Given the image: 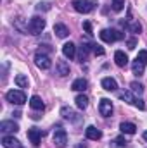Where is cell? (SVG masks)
<instances>
[{"mask_svg":"<svg viewBox=\"0 0 147 148\" xmlns=\"http://www.w3.org/2000/svg\"><path fill=\"white\" fill-rule=\"evenodd\" d=\"M142 136H144V140L147 141V131H144V134H142Z\"/></svg>","mask_w":147,"mask_h":148,"instance_id":"34","label":"cell"},{"mask_svg":"<svg viewBox=\"0 0 147 148\" xmlns=\"http://www.w3.org/2000/svg\"><path fill=\"white\" fill-rule=\"evenodd\" d=\"M99 36H101L102 41H106V43H114L118 40H123V33H119L116 29H102L99 33Z\"/></svg>","mask_w":147,"mask_h":148,"instance_id":"4","label":"cell"},{"mask_svg":"<svg viewBox=\"0 0 147 148\" xmlns=\"http://www.w3.org/2000/svg\"><path fill=\"white\" fill-rule=\"evenodd\" d=\"M85 134H87V138H88V140H94V141H97V140H101V138H102V131H101V129H97L95 126H88V127L85 129Z\"/></svg>","mask_w":147,"mask_h":148,"instance_id":"10","label":"cell"},{"mask_svg":"<svg viewBox=\"0 0 147 148\" xmlns=\"http://www.w3.org/2000/svg\"><path fill=\"white\" fill-rule=\"evenodd\" d=\"M92 52H94L95 55H99V57L106 53V50H104V48H102L101 45H92Z\"/></svg>","mask_w":147,"mask_h":148,"instance_id":"29","label":"cell"},{"mask_svg":"<svg viewBox=\"0 0 147 148\" xmlns=\"http://www.w3.org/2000/svg\"><path fill=\"white\" fill-rule=\"evenodd\" d=\"M137 59H139L144 66H147V50H140L139 55H137Z\"/></svg>","mask_w":147,"mask_h":148,"instance_id":"30","label":"cell"},{"mask_svg":"<svg viewBox=\"0 0 147 148\" xmlns=\"http://www.w3.org/2000/svg\"><path fill=\"white\" fill-rule=\"evenodd\" d=\"M5 98H7V102H10L14 105H23L26 102V95L23 90H10L5 93Z\"/></svg>","mask_w":147,"mask_h":148,"instance_id":"2","label":"cell"},{"mask_svg":"<svg viewBox=\"0 0 147 148\" xmlns=\"http://www.w3.org/2000/svg\"><path fill=\"white\" fill-rule=\"evenodd\" d=\"M14 81H16V84H17L19 88H28V77H26L24 74H17Z\"/></svg>","mask_w":147,"mask_h":148,"instance_id":"25","label":"cell"},{"mask_svg":"<svg viewBox=\"0 0 147 148\" xmlns=\"http://www.w3.org/2000/svg\"><path fill=\"white\" fill-rule=\"evenodd\" d=\"M114 62H116L118 67H126V66H128V55H126L125 52L118 50V52L114 53Z\"/></svg>","mask_w":147,"mask_h":148,"instance_id":"11","label":"cell"},{"mask_svg":"<svg viewBox=\"0 0 147 148\" xmlns=\"http://www.w3.org/2000/svg\"><path fill=\"white\" fill-rule=\"evenodd\" d=\"M99 112H101V115H104V117H111V114H112V103H111V100L102 98L101 103H99Z\"/></svg>","mask_w":147,"mask_h":148,"instance_id":"7","label":"cell"},{"mask_svg":"<svg viewBox=\"0 0 147 148\" xmlns=\"http://www.w3.org/2000/svg\"><path fill=\"white\" fill-rule=\"evenodd\" d=\"M87 86H88V81H87L85 77H78V79H74L73 81L71 90H73V91H85Z\"/></svg>","mask_w":147,"mask_h":148,"instance_id":"13","label":"cell"},{"mask_svg":"<svg viewBox=\"0 0 147 148\" xmlns=\"http://www.w3.org/2000/svg\"><path fill=\"white\" fill-rule=\"evenodd\" d=\"M135 45H137V40L135 38H130L128 40V48H135Z\"/></svg>","mask_w":147,"mask_h":148,"instance_id":"32","label":"cell"},{"mask_svg":"<svg viewBox=\"0 0 147 148\" xmlns=\"http://www.w3.org/2000/svg\"><path fill=\"white\" fill-rule=\"evenodd\" d=\"M42 136H43V133L37 129V127H31V129H28V138H30V141L33 143V147H38L40 145V141H42Z\"/></svg>","mask_w":147,"mask_h":148,"instance_id":"8","label":"cell"},{"mask_svg":"<svg viewBox=\"0 0 147 148\" xmlns=\"http://www.w3.org/2000/svg\"><path fill=\"white\" fill-rule=\"evenodd\" d=\"M97 0H74L73 2V9L80 14H88L95 9Z\"/></svg>","mask_w":147,"mask_h":148,"instance_id":"1","label":"cell"},{"mask_svg":"<svg viewBox=\"0 0 147 148\" xmlns=\"http://www.w3.org/2000/svg\"><path fill=\"white\" fill-rule=\"evenodd\" d=\"M30 107H31L33 110H43L45 103H43V100H42L38 95H35V97H31V98H30Z\"/></svg>","mask_w":147,"mask_h":148,"instance_id":"17","label":"cell"},{"mask_svg":"<svg viewBox=\"0 0 147 148\" xmlns=\"http://www.w3.org/2000/svg\"><path fill=\"white\" fill-rule=\"evenodd\" d=\"M45 29V19L40 17V16H35L30 19V24H28V31L31 35H40L42 31Z\"/></svg>","mask_w":147,"mask_h":148,"instance_id":"3","label":"cell"},{"mask_svg":"<svg viewBox=\"0 0 147 148\" xmlns=\"http://www.w3.org/2000/svg\"><path fill=\"white\" fill-rule=\"evenodd\" d=\"M119 129H121V133H125V134H135L137 126H135L133 122H121V124H119Z\"/></svg>","mask_w":147,"mask_h":148,"instance_id":"18","label":"cell"},{"mask_svg":"<svg viewBox=\"0 0 147 148\" xmlns=\"http://www.w3.org/2000/svg\"><path fill=\"white\" fill-rule=\"evenodd\" d=\"M61 115H62L64 119H68V121H78L76 112H74L71 107H62V109H61Z\"/></svg>","mask_w":147,"mask_h":148,"instance_id":"21","label":"cell"},{"mask_svg":"<svg viewBox=\"0 0 147 148\" xmlns=\"http://www.w3.org/2000/svg\"><path fill=\"white\" fill-rule=\"evenodd\" d=\"M90 47H92V45H85V43L80 47V52H78V59H80L81 62H83V60H87V57H88V52H90Z\"/></svg>","mask_w":147,"mask_h":148,"instance_id":"23","label":"cell"},{"mask_svg":"<svg viewBox=\"0 0 147 148\" xmlns=\"http://www.w3.org/2000/svg\"><path fill=\"white\" fill-rule=\"evenodd\" d=\"M83 26H85V29H87V33L90 35V33H92V26H90V23H88V21H85V23H83Z\"/></svg>","mask_w":147,"mask_h":148,"instance_id":"33","label":"cell"},{"mask_svg":"<svg viewBox=\"0 0 147 148\" xmlns=\"http://www.w3.org/2000/svg\"><path fill=\"white\" fill-rule=\"evenodd\" d=\"M119 98H121L123 102H126V103H132L133 107H135V103H137V97H135L132 91H123V93H119Z\"/></svg>","mask_w":147,"mask_h":148,"instance_id":"19","label":"cell"},{"mask_svg":"<svg viewBox=\"0 0 147 148\" xmlns=\"http://www.w3.org/2000/svg\"><path fill=\"white\" fill-rule=\"evenodd\" d=\"M126 28H128L130 33H140V31H142V26H140L139 23H133V21H130Z\"/></svg>","mask_w":147,"mask_h":148,"instance_id":"27","label":"cell"},{"mask_svg":"<svg viewBox=\"0 0 147 148\" xmlns=\"http://www.w3.org/2000/svg\"><path fill=\"white\" fill-rule=\"evenodd\" d=\"M54 33H55L59 38H66L68 35H69V29H68V26H66V24L57 23V24H54Z\"/></svg>","mask_w":147,"mask_h":148,"instance_id":"16","label":"cell"},{"mask_svg":"<svg viewBox=\"0 0 147 148\" xmlns=\"http://www.w3.org/2000/svg\"><path fill=\"white\" fill-rule=\"evenodd\" d=\"M2 145H3V148H21L19 140H16L14 136H3Z\"/></svg>","mask_w":147,"mask_h":148,"instance_id":"15","label":"cell"},{"mask_svg":"<svg viewBox=\"0 0 147 148\" xmlns=\"http://www.w3.org/2000/svg\"><path fill=\"white\" fill-rule=\"evenodd\" d=\"M62 53H64L66 59H73L74 55H76V45L71 43V41L64 43V45H62Z\"/></svg>","mask_w":147,"mask_h":148,"instance_id":"12","label":"cell"},{"mask_svg":"<svg viewBox=\"0 0 147 148\" xmlns=\"http://www.w3.org/2000/svg\"><path fill=\"white\" fill-rule=\"evenodd\" d=\"M114 143H116L119 148H123V147H126V143H128V141H126V140H123V138H116V140H114Z\"/></svg>","mask_w":147,"mask_h":148,"instance_id":"31","label":"cell"},{"mask_svg":"<svg viewBox=\"0 0 147 148\" xmlns=\"http://www.w3.org/2000/svg\"><path fill=\"white\" fill-rule=\"evenodd\" d=\"M144 69H146V66H144L139 59H135V60L132 62V71H133V74L140 76V74H144Z\"/></svg>","mask_w":147,"mask_h":148,"instance_id":"22","label":"cell"},{"mask_svg":"<svg viewBox=\"0 0 147 148\" xmlns=\"http://www.w3.org/2000/svg\"><path fill=\"white\" fill-rule=\"evenodd\" d=\"M54 145L59 148H64L68 145V133L64 129H55L54 131Z\"/></svg>","mask_w":147,"mask_h":148,"instance_id":"6","label":"cell"},{"mask_svg":"<svg viewBox=\"0 0 147 148\" xmlns=\"http://www.w3.org/2000/svg\"><path fill=\"white\" fill-rule=\"evenodd\" d=\"M112 10L114 12H119V10H123V7H125V0H112Z\"/></svg>","mask_w":147,"mask_h":148,"instance_id":"28","label":"cell"},{"mask_svg":"<svg viewBox=\"0 0 147 148\" xmlns=\"http://www.w3.org/2000/svg\"><path fill=\"white\" fill-rule=\"evenodd\" d=\"M101 84H102V88H104L106 91H116V90H118V83H116V79H112V77H104V79L101 81Z\"/></svg>","mask_w":147,"mask_h":148,"instance_id":"14","label":"cell"},{"mask_svg":"<svg viewBox=\"0 0 147 148\" xmlns=\"http://www.w3.org/2000/svg\"><path fill=\"white\" fill-rule=\"evenodd\" d=\"M130 91H132V93H135V95H142V93H144V86H142L140 83L133 81V83L130 84Z\"/></svg>","mask_w":147,"mask_h":148,"instance_id":"26","label":"cell"},{"mask_svg":"<svg viewBox=\"0 0 147 148\" xmlns=\"http://www.w3.org/2000/svg\"><path fill=\"white\" fill-rule=\"evenodd\" d=\"M0 131L2 133H17L19 131V126L12 121H2L0 122Z\"/></svg>","mask_w":147,"mask_h":148,"instance_id":"9","label":"cell"},{"mask_svg":"<svg viewBox=\"0 0 147 148\" xmlns=\"http://www.w3.org/2000/svg\"><path fill=\"white\" fill-rule=\"evenodd\" d=\"M55 69H57V74H59V76H68V74H69V64L64 62V60H59V62L55 64Z\"/></svg>","mask_w":147,"mask_h":148,"instance_id":"20","label":"cell"},{"mask_svg":"<svg viewBox=\"0 0 147 148\" xmlns=\"http://www.w3.org/2000/svg\"><path fill=\"white\" fill-rule=\"evenodd\" d=\"M74 102H76V107H78V109H81V110L88 107V98H87L85 95H78V97L74 98Z\"/></svg>","mask_w":147,"mask_h":148,"instance_id":"24","label":"cell"},{"mask_svg":"<svg viewBox=\"0 0 147 148\" xmlns=\"http://www.w3.org/2000/svg\"><path fill=\"white\" fill-rule=\"evenodd\" d=\"M35 64H37V67L43 69V71H47V69L52 67V60H50V57H49L47 53H43L42 50L37 52V55H35Z\"/></svg>","mask_w":147,"mask_h":148,"instance_id":"5","label":"cell"}]
</instances>
